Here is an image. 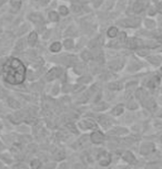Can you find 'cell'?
Here are the masks:
<instances>
[{"label":"cell","instance_id":"cell-6","mask_svg":"<svg viewBox=\"0 0 162 169\" xmlns=\"http://www.w3.org/2000/svg\"><path fill=\"white\" fill-rule=\"evenodd\" d=\"M142 105L144 107H147V108L151 109V111H154L156 107V104L154 102V99L153 98H148V96L142 99Z\"/></svg>","mask_w":162,"mask_h":169},{"label":"cell","instance_id":"cell-24","mask_svg":"<svg viewBox=\"0 0 162 169\" xmlns=\"http://www.w3.org/2000/svg\"><path fill=\"white\" fill-rule=\"evenodd\" d=\"M149 61L153 64H159L161 62V59L159 56H152V58H149Z\"/></svg>","mask_w":162,"mask_h":169},{"label":"cell","instance_id":"cell-26","mask_svg":"<svg viewBox=\"0 0 162 169\" xmlns=\"http://www.w3.org/2000/svg\"><path fill=\"white\" fill-rule=\"evenodd\" d=\"M82 59L86 61H88L90 59V53L89 52H87V51H84L83 53H82Z\"/></svg>","mask_w":162,"mask_h":169},{"label":"cell","instance_id":"cell-2","mask_svg":"<svg viewBox=\"0 0 162 169\" xmlns=\"http://www.w3.org/2000/svg\"><path fill=\"white\" fill-rule=\"evenodd\" d=\"M90 138H91V142L95 143V144H101L104 140V135L101 133V131H93L91 135H90Z\"/></svg>","mask_w":162,"mask_h":169},{"label":"cell","instance_id":"cell-14","mask_svg":"<svg viewBox=\"0 0 162 169\" xmlns=\"http://www.w3.org/2000/svg\"><path fill=\"white\" fill-rule=\"evenodd\" d=\"M135 95H137V98H139L141 101L148 96V94H147V92H145L144 90H138L137 93H135Z\"/></svg>","mask_w":162,"mask_h":169},{"label":"cell","instance_id":"cell-27","mask_svg":"<svg viewBox=\"0 0 162 169\" xmlns=\"http://www.w3.org/2000/svg\"><path fill=\"white\" fill-rule=\"evenodd\" d=\"M138 53H139L140 55H147L149 53V50H141V51H139Z\"/></svg>","mask_w":162,"mask_h":169},{"label":"cell","instance_id":"cell-17","mask_svg":"<svg viewBox=\"0 0 162 169\" xmlns=\"http://www.w3.org/2000/svg\"><path fill=\"white\" fill-rule=\"evenodd\" d=\"M30 166L32 169H39L41 167V163H40L39 159H34L31 163H30Z\"/></svg>","mask_w":162,"mask_h":169},{"label":"cell","instance_id":"cell-11","mask_svg":"<svg viewBox=\"0 0 162 169\" xmlns=\"http://www.w3.org/2000/svg\"><path fill=\"white\" fill-rule=\"evenodd\" d=\"M80 125H82L83 126V128H87V129H92V128H95V124L92 122V120H83L82 123H80Z\"/></svg>","mask_w":162,"mask_h":169},{"label":"cell","instance_id":"cell-30","mask_svg":"<svg viewBox=\"0 0 162 169\" xmlns=\"http://www.w3.org/2000/svg\"><path fill=\"white\" fill-rule=\"evenodd\" d=\"M156 9H158V11H159L160 13H162V2H160V3L158 5V7H156Z\"/></svg>","mask_w":162,"mask_h":169},{"label":"cell","instance_id":"cell-19","mask_svg":"<svg viewBox=\"0 0 162 169\" xmlns=\"http://www.w3.org/2000/svg\"><path fill=\"white\" fill-rule=\"evenodd\" d=\"M158 83H159V77H154L152 80H150L149 81V83H148V85H149V87H156V85H158Z\"/></svg>","mask_w":162,"mask_h":169},{"label":"cell","instance_id":"cell-31","mask_svg":"<svg viewBox=\"0 0 162 169\" xmlns=\"http://www.w3.org/2000/svg\"><path fill=\"white\" fill-rule=\"evenodd\" d=\"M156 12H154V9H150V12H149V15H154Z\"/></svg>","mask_w":162,"mask_h":169},{"label":"cell","instance_id":"cell-4","mask_svg":"<svg viewBox=\"0 0 162 169\" xmlns=\"http://www.w3.org/2000/svg\"><path fill=\"white\" fill-rule=\"evenodd\" d=\"M98 160H99V164H100L101 166H103V167L110 165V163H111V158H110V156H109L107 153L100 154V155L98 156Z\"/></svg>","mask_w":162,"mask_h":169},{"label":"cell","instance_id":"cell-22","mask_svg":"<svg viewBox=\"0 0 162 169\" xmlns=\"http://www.w3.org/2000/svg\"><path fill=\"white\" fill-rule=\"evenodd\" d=\"M123 113V108L121 107V106H118V107H114V108L112 109V114L113 115H120Z\"/></svg>","mask_w":162,"mask_h":169},{"label":"cell","instance_id":"cell-15","mask_svg":"<svg viewBox=\"0 0 162 169\" xmlns=\"http://www.w3.org/2000/svg\"><path fill=\"white\" fill-rule=\"evenodd\" d=\"M61 43H59V42H55V43L51 44L50 47V50L52 52H59L60 50H61Z\"/></svg>","mask_w":162,"mask_h":169},{"label":"cell","instance_id":"cell-13","mask_svg":"<svg viewBox=\"0 0 162 169\" xmlns=\"http://www.w3.org/2000/svg\"><path fill=\"white\" fill-rule=\"evenodd\" d=\"M107 34H108V37H110V38H114V37H117V34H118V29L116 27H111L109 30H108Z\"/></svg>","mask_w":162,"mask_h":169},{"label":"cell","instance_id":"cell-23","mask_svg":"<svg viewBox=\"0 0 162 169\" xmlns=\"http://www.w3.org/2000/svg\"><path fill=\"white\" fill-rule=\"evenodd\" d=\"M63 45H65L67 49H71L72 45H73L72 40H71V39H67V40H65V41H63Z\"/></svg>","mask_w":162,"mask_h":169},{"label":"cell","instance_id":"cell-12","mask_svg":"<svg viewBox=\"0 0 162 169\" xmlns=\"http://www.w3.org/2000/svg\"><path fill=\"white\" fill-rule=\"evenodd\" d=\"M36 42H37V33L31 32L28 37V43L30 44V45H34Z\"/></svg>","mask_w":162,"mask_h":169},{"label":"cell","instance_id":"cell-5","mask_svg":"<svg viewBox=\"0 0 162 169\" xmlns=\"http://www.w3.org/2000/svg\"><path fill=\"white\" fill-rule=\"evenodd\" d=\"M60 74H61V70H60L59 67H55V69H52L51 71L48 72L46 79H47V81H52V80L57 79Z\"/></svg>","mask_w":162,"mask_h":169},{"label":"cell","instance_id":"cell-8","mask_svg":"<svg viewBox=\"0 0 162 169\" xmlns=\"http://www.w3.org/2000/svg\"><path fill=\"white\" fill-rule=\"evenodd\" d=\"M140 44H141V42L137 38H131L128 40V47L130 49H135V48L139 47Z\"/></svg>","mask_w":162,"mask_h":169},{"label":"cell","instance_id":"cell-10","mask_svg":"<svg viewBox=\"0 0 162 169\" xmlns=\"http://www.w3.org/2000/svg\"><path fill=\"white\" fill-rule=\"evenodd\" d=\"M143 8H144V2H142V1H137L133 6V11L135 13H139L141 11L143 10Z\"/></svg>","mask_w":162,"mask_h":169},{"label":"cell","instance_id":"cell-20","mask_svg":"<svg viewBox=\"0 0 162 169\" xmlns=\"http://www.w3.org/2000/svg\"><path fill=\"white\" fill-rule=\"evenodd\" d=\"M121 87H122V85L118 82H112L109 84V88L110 90H121Z\"/></svg>","mask_w":162,"mask_h":169},{"label":"cell","instance_id":"cell-18","mask_svg":"<svg viewBox=\"0 0 162 169\" xmlns=\"http://www.w3.org/2000/svg\"><path fill=\"white\" fill-rule=\"evenodd\" d=\"M10 5L13 9H19L20 6H21V0H10Z\"/></svg>","mask_w":162,"mask_h":169},{"label":"cell","instance_id":"cell-16","mask_svg":"<svg viewBox=\"0 0 162 169\" xmlns=\"http://www.w3.org/2000/svg\"><path fill=\"white\" fill-rule=\"evenodd\" d=\"M49 19H50L51 21H59V15L57 13V12H55V11H50L49 12Z\"/></svg>","mask_w":162,"mask_h":169},{"label":"cell","instance_id":"cell-21","mask_svg":"<svg viewBox=\"0 0 162 169\" xmlns=\"http://www.w3.org/2000/svg\"><path fill=\"white\" fill-rule=\"evenodd\" d=\"M8 104H9L11 107H13V108H19V106H20V104L18 103L16 99H13V98H9Z\"/></svg>","mask_w":162,"mask_h":169},{"label":"cell","instance_id":"cell-29","mask_svg":"<svg viewBox=\"0 0 162 169\" xmlns=\"http://www.w3.org/2000/svg\"><path fill=\"white\" fill-rule=\"evenodd\" d=\"M119 40H120V41H126V33H121V34H120V39H119Z\"/></svg>","mask_w":162,"mask_h":169},{"label":"cell","instance_id":"cell-36","mask_svg":"<svg viewBox=\"0 0 162 169\" xmlns=\"http://www.w3.org/2000/svg\"><path fill=\"white\" fill-rule=\"evenodd\" d=\"M160 116H161V117H162V113H160Z\"/></svg>","mask_w":162,"mask_h":169},{"label":"cell","instance_id":"cell-34","mask_svg":"<svg viewBox=\"0 0 162 169\" xmlns=\"http://www.w3.org/2000/svg\"><path fill=\"white\" fill-rule=\"evenodd\" d=\"M159 41H161V42H162V35L160 37V38H159Z\"/></svg>","mask_w":162,"mask_h":169},{"label":"cell","instance_id":"cell-7","mask_svg":"<svg viewBox=\"0 0 162 169\" xmlns=\"http://www.w3.org/2000/svg\"><path fill=\"white\" fill-rule=\"evenodd\" d=\"M122 158L126 163H129V164H133L134 161H135V157L133 156V154L130 153V152H126V153L123 154Z\"/></svg>","mask_w":162,"mask_h":169},{"label":"cell","instance_id":"cell-1","mask_svg":"<svg viewBox=\"0 0 162 169\" xmlns=\"http://www.w3.org/2000/svg\"><path fill=\"white\" fill-rule=\"evenodd\" d=\"M2 77L12 85L21 84L26 79V66L19 59H9L2 66Z\"/></svg>","mask_w":162,"mask_h":169},{"label":"cell","instance_id":"cell-9","mask_svg":"<svg viewBox=\"0 0 162 169\" xmlns=\"http://www.w3.org/2000/svg\"><path fill=\"white\" fill-rule=\"evenodd\" d=\"M126 22H121V24L122 26H126V27H137V26H139V19H135V20H133V19H129V20H124Z\"/></svg>","mask_w":162,"mask_h":169},{"label":"cell","instance_id":"cell-35","mask_svg":"<svg viewBox=\"0 0 162 169\" xmlns=\"http://www.w3.org/2000/svg\"><path fill=\"white\" fill-rule=\"evenodd\" d=\"M160 142H161V143H162V136H161V137H160Z\"/></svg>","mask_w":162,"mask_h":169},{"label":"cell","instance_id":"cell-33","mask_svg":"<svg viewBox=\"0 0 162 169\" xmlns=\"http://www.w3.org/2000/svg\"><path fill=\"white\" fill-rule=\"evenodd\" d=\"M160 75H161V77H162V67H161V69H160Z\"/></svg>","mask_w":162,"mask_h":169},{"label":"cell","instance_id":"cell-32","mask_svg":"<svg viewBox=\"0 0 162 169\" xmlns=\"http://www.w3.org/2000/svg\"><path fill=\"white\" fill-rule=\"evenodd\" d=\"M102 1V0H95V6L100 5V2Z\"/></svg>","mask_w":162,"mask_h":169},{"label":"cell","instance_id":"cell-25","mask_svg":"<svg viewBox=\"0 0 162 169\" xmlns=\"http://www.w3.org/2000/svg\"><path fill=\"white\" fill-rule=\"evenodd\" d=\"M59 12L61 13L62 16H67L68 13H69V10H68L67 7H65V6H61V7L59 8Z\"/></svg>","mask_w":162,"mask_h":169},{"label":"cell","instance_id":"cell-28","mask_svg":"<svg viewBox=\"0 0 162 169\" xmlns=\"http://www.w3.org/2000/svg\"><path fill=\"white\" fill-rule=\"evenodd\" d=\"M128 107H129V108H131V109L137 108V104H135V103H130L128 105Z\"/></svg>","mask_w":162,"mask_h":169},{"label":"cell","instance_id":"cell-3","mask_svg":"<svg viewBox=\"0 0 162 169\" xmlns=\"http://www.w3.org/2000/svg\"><path fill=\"white\" fill-rule=\"evenodd\" d=\"M153 150H154V145L151 144V143H145V144H143V145L141 146V149H140L141 155H144V156L152 154Z\"/></svg>","mask_w":162,"mask_h":169}]
</instances>
